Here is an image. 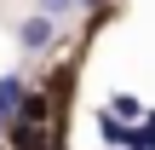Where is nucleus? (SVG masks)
Wrapping results in <instances>:
<instances>
[{"mask_svg":"<svg viewBox=\"0 0 155 150\" xmlns=\"http://www.w3.org/2000/svg\"><path fill=\"white\" fill-rule=\"evenodd\" d=\"M17 40H23V52H40V46L52 40V17H23V29H17Z\"/></svg>","mask_w":155,"mask_h":150,"instance_id":"nucleus-1","label":"nucleus"},{"mask_svg":"<svg viewBox=\"0 0 155 150\" xmlns=\"http://www.w3.org/2000/svg\"><path fill=\"white\" fill-rule=\"evenodd\" d=\"M17 104H23V81L17 75H0V121L17 116Z\"/></svg>","mask_w":155,"mask_h":150,"instance_id":"nucleus-2","label":"nucleus"},{"mask_svg":"<svg viewBox=\"0 0 155 150\" xmlns=\"http://www.w3.org/2000/svg\"><path fill=\"white\" fill-rule=\"evenodd\" d=\"M12 145H17V150H46V139H40V127L17 121V127H12Z\"/></svg>","mask_w":155,"mask_h":150,"instance_id":"nucleus-3","label":"nucleus"},{"mask_svg":"<svg viewBox=\"0 0 155 150\" xmlns=\"http://www.w3.org/2000/svg\"><path fill=\"white\" fill-rule=\"evenodd\" d=\"M104 139H109V145H138V133H132V127H121L115 116H104Z\"/></svg>","mask_w":155,"mask_h":150,"instance_id":"nucleus-4","label":"nucleus"},{"mask_svg":"<svg viewBox=\"0 0 155 150\" xmlns=\"http://www.w3.org/2000/svg\"><path fill=\"white\" fill-rule=\"evenodd\" d=\"M40 116H46V104H40L35 92H23V104H17V121H29V127H35Z\"/></svg>","mask_w":155,"mask_h":150,"instance_id":"nucleus-5","label":"nucleus"},{"mask_svg":"<svg viewBox=\"0 0 155 150\" xmlns=\"http://www.w3.org/2000/svg\"><path fill=\"white\" fill-rule=\"evenodd\" d=\"M109 116H115V121H127V116H138V98H127V92H121V98L109 104Z\"/></svg>","mask_w":155,"mask_h":150,"instance_id":"nucleus-6","label":"nucleus"},{"mask_svg":"<svg viewBox=\"0 0 155 150\" xmlns=\"http://www.w3.org/2000/svg\"><path fill=\"white\" fill-rule=\"evenodd\" d=\"M69 6H75V0H40V17H63Z\"/></svg>","mask_w":155,"mask_h":150,"instance_id":"nucleus-7","label":"nucleus"},{"mask_svg":"<svg viewBox=\"0 0 155 150\" xmlns=\"http://www.w3.org/2000/svg\"><path fill=\"white\" fill-rule=\"evenodd\" d=\"M138 150H155V116H150V127L138 133Z\"/></svg>","mask_w":155,"mask_h":150,"instance_id":"nucleus-8","label":"nucleus"},{"mask_svg":"<svg viewBox=\"0 0 155 150\" xmlns=\"http://www.w3.org/2000/svg\"><path fill=\"white\" fill-rule=\"evenodd\" d=\"M75 6H104V0H75Z\"/></svg>","mask_w":155,"mask_h":150,"instance_id":"nucleus-9","label":"nucleus"}]
</instances>
